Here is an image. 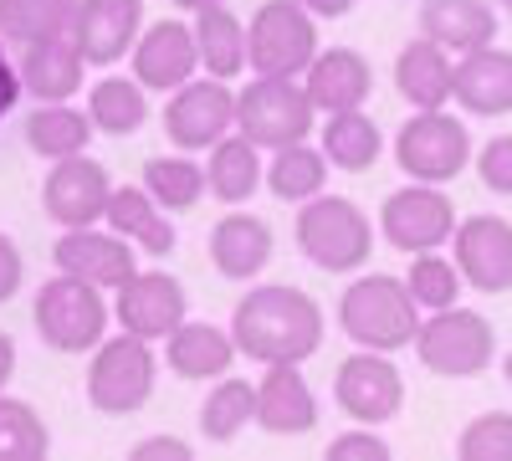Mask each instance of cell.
Instances as JSON below:
<instances>
[{"mask_svg": "<svg viewBox=\"0 0 512 461\" xmlns=\"http://www.w3.org/2000/svg\"><path fill=\"white\" fill-rule=\"evenodd\" d=\"M103 226H113L118 236L144 246V257H169V251H175V226H169L164 205L144 185H113Z\"/></svg>", "mask_w": 512, "mask_h": 461, "instance_id": "cell-27", "label": "cell"}, {"mask_svg": "<svg viewBox=\"0 0 512 461\" xmlns=\"http://www.w3.org/2000/svg\"><path fill=\"white\" fill-rule=\"evenodd\" d=\"M108 200H113V180L98 159L88 154H72V159H57L47 185H41V205L47 216L62 226V231H77V226H98L108 216Z\"/></svg>", "mask_w": 512, "mask_h": 461, "instance_id": "cell-13", "label": "cell"}, {"mask_svg": "<svg viewBox=\"0 0 512 461\" xmlns=\"http://www.w3.org/2000/svg\"><path fill=\"white\" fill-rule=\"evenodd\" d=\"M338 323L359 349H379V354H395L405 344H415V333L425 323V308L415 303V292L390 277V272H369L354 277L349 292L338 298Z\"/></svg>", "mask_w": 512, "mask_h": 461, "instance_id": "cell-2", "label": "cell"}, {"mask_svg": "<svg viewBox=\"0 0 512 461\" xmlns=\"http://www.w3.org/2000/svg\"><path fill=\"white\" fill-rule=\"evenodd\" d=\"M328 461H390V441L374 436V426H359V431H344V436H333Z\"/></svg>", "mask_w": 512, "mask_h": 461, "instance_id": "cell-41", "label": "cell"}, {"mask_svg": "<svg viewBox=\"0 0 512 461\" xmlns=\"http://www.w3.org/2000/svg\"><path fill=\"white\" fill-rule=\"evenodd\" d=\"M395 88L410 108H446L456 98V57L431 36H415L395 57Z\"/></svg>", "mask_w": 512, "mask_h": 461, "instance_id": "cell-21", "label": "cell"}, {"mask_svg": "<svg viewBox=\"0 0 512 461\" xmlns=\"http://www.w3.org/2000/svg\"><path fill=\"white\" fill-rule=\"evenodd\" d=\"M246 57L256 77H303L318 57V16L303 0H267L246 26Z\"/></svg>", "mask_w": 512, "mask_h": 461, "instance_id": "cell-5", "label": "cell"}, {"mask_svg": "<svg viewBox=\"0 0 512 461\" xmlns=\"http://www.w3.org/2000/svg\"><path fill=\"white\" fill-rule=\"evenodd\" d=\"M47 451H52V436L36 405L0 395V461H41Z\"/></svg>", "mask_w": 512, "mask_h": 461, "instance_id": "cell-37", "label": "cell"}, {"mask_svg": "<svg viewBox=\"0 0 512 461\" xmlns=\"http://www.w3.org/2000/svg\"><path fill=\"white\" fill-rule=\"evenodd\" d=\"M303 6H308L313 16L333 21V16H349V11H354V0H303Z\"/></svg>", "mask_w": 512, "mask_h": 461, "instance_id": "cell-45", "label": "cell"}, {"mask_svg": "<svg viewBox=\"0 0 512 461\" xmlns=\"http://www.w3.org/2000/svg\"><path fill=\"white\" fill-rule=\"evenodd\" d=\"M236 349L256 364H303L323 344V308L287 282L251 287L231 318Z\"/></svg>", "mask_w": 512, "mask_h": 461, "instance_id": "cell-1", "label": "cell"}, {"mask_svg": "<svg viewBox=\"0 0 512 461\" xmlns=\"http://www.w3.org/2000/svg\"><path fill=\"white\" fill-rule=\"evenodd\" d=\"M456 103L472 118H502L512 113V52L477 47L456 57Z\"/></svg>", "mask_w": 512, "mask_h": 461, "instance_id": "cell-22", "label": "cell"}, {"mask_svg": "<svg viewBox=\"0 0 512 461\" xmlns=\"http://www.w3.org/2000/svg\"><path fill=\"white\" fill-rule=\"evenodd\" d=\"M134 461H190V441L180 436H149V441H134V451H128Z\"/></svg>", "mask_w": 512, "mask_h": 461, "instance_id": "cell-43", "label": "cell"}, {"mask_svg": "<svg viewBox=\"0 0 512 461\" xmlns=\"http://www.w3.org/2000/svg\"><path fill=\"white\" fill-rule=\"evenodd\" d=\"M323 154L333 170H369V164L384 154V134H379V123L364 113V108H344V113H328L323 123Z\"/></svg>", "mask_w": 512, "mask_h": 461, "instance_id": "cell-31", "label": "cell"}, {"mask_svg": "<svg viewBox=\"0 0 512 461\" xmlns=\"http://www.w3.org/2000/svg\"><path fill=\"white\" fill-rule=\"evenodd\" d=\"M210 262H216V272L231 277V282H251L272 262V226L262 216H246V211L221 216L210 226Z\"/></svg>", "mask_w": 512, "mask_h": 461, "instance_id": "cell-25", "label": "cell"}, {"mask_svg": "<svg viewBox=\"0 0 512 461\" xmlns=\"http://www.w3.org/2000/svg\"><path fill=\"white\" fill-rule=\"evenodd\" d=\"M21 277H26V262H21V246L0 231V303H11L21 292Z\"/></svg>", "mask_w": 512, "mask_h": 461, "instance_id": "cell-42", "label": "cell"}, {"mask_svg": "<svg viewBox=\"0 0 512 461\" xmlns=\"http://www.w3.org/2000/svg\"><path fill=\"white\" fill-rule=\"evenodd\" d=\"M333 400L338 410L359 426H384L395 421L400 405H405V374L390 364V354L379 349H359L338 364L333 374Z\"/></svg>", "mask_w": 512, "mask_h": 461, "instance_id": "cell-12", "label": "cell"}, {"mask_svg": "<svg viewBox=\"0 0 512 461\" xmlns=\"http://www.w3.org/2000/svg\"><path fill=\"white\" fill-rule=\"evenodd\" d=\"M256 421V385H246V380H216V390L205 395V405H200V431H205V441H216V446H226V441H236L246 426Z\"/></svg>", "mask_w": 512, "mask_h": 461, "instance_id": "cell-36", "label": "cell"}, {"mask_svg": "<svg viewBox=\"0 0 512 461\" xmlns=\"http://www.w3.org/2000/svg\"><path fill=\"white\" fill-rule=\"evenodd\" d=\"M461 282H466V277H461L456 257H436V251H415V262H410V272H405V287L415 292V303H420L425 313L456 308Z\"/></svg>", "mask_w": 512, "mask_h": 461, "instance_id": "cell-38", "label": "cell"}, {"mask_svg": "<svg viewBox=\"0 0 512 461\" xmlns=\"http://www.w3.org/2000/svg\"><path fill=\"white\" fill-rule=\"evenodd\" d=\"M236 333L216 328V323H180L164 339V364L180 374V380H221L236 364Z\"/></svg>", "mask_w": 512, "mask_h": 461, "instance_id": "cell-24", "label": "cell"}, {"mask_svg": "<svg viewBox=\"0 0 512 461\" xmlns=\"http://www.w3.org/2000/svg\"><path fill=\"white\" fill-rule=\"evenodd\" d=\"M159 359L149 339L123 333V339H103L88 359V405L103 415H134L154 400Z\"/></svg>", "mask_w": 512, "mask_h": 461, "instance_id": "cell-7", "label": "cell"}, {"mask_svg": "<svg viewBox=\"0 0 512 461\" xmlns=\"http://www.w3.org/2000/svg\"><path fill=\"white\" fill-rule=\"evenodd\" d=\"M139 16H144L139 0H82L72 41L82 47L88 67H113V62H123L128 52H134Z\"/></svg>", "mask_w": 512, "mask_h": 461, "instance_id": "cell-18", "label": "cell"}, {"mask_svg": "<svg viewBox=\"0 0 512 461\" xmlns=\"http://www.w3.org/2000/svg\"><path fill=\"white\" fill-rule=\"evenodd\" d=\"M180 11H205V6H226V0H175Z\"/></svg>", "mask_w": 512, "mask_h": 461, "instance_id": "cell-47", "label": "cell"}, {"mask_svg": "<svg viewBox=\"0 0 512 461\" xmlns=\"http://www.w3.org/2000/svg\"><path fill=\"white\" fill-rule=\"evenodd\" d=\"M11 374H16V344L0 333V395H6V385H11Z\"/></svg>", "mask_w": 512, "mask_h": 461, "instance_id": "cell-46", "label": "cell"}, {"mask_svg": "<svg viewBox=\"0 0 512 461\" xmlns=\"http://www.w3.org/2000/svg\"><path fill=\"white\" fill-rule=\"evenodd\" d=\"M262 144H251L246 134H226L216 149H210V164H205V180H210V195L221 205H246L256 190H262Z\"/></svg>", "mask_w": 512, "mask_h": 461, "instance_id": "cell-29", "label": "cell"}, {"mask_svg": "<svg viewBox=\"0 0 512 461\" xmlns=\"http://www.w3.org/2000/svg\"><path fill=\"white\" fill-rule=\"evenodd\" d=\"M36 333L57 354H93L108 339V303L103 287L82 282L72 272H57L36 292Z\"/></svg>", "mask_w": 512, "mask_h": 461, "instance_id": "cell-4", "label": "cell"}, {"mask_svg": "<svg viewBox=\"0 0 512 461\" xmlns=\"http://www.w3.org/2000/svg\"><path fill=\"white\" fill-rule=\"evenodd\" d=\"M195 41H200V67L210 77H226L231 82L241 67H251V57H246V26L226 6L195 11Z\"/></svg>", "mask_w": 512, "mask_h": 461, "instance_id": "cell-33", "label": "cell"}, {"mask_svg": "<svg viewBox=\"0 0 512 461\" xmlns=\"http://www.w3.org/2000/svg\"><path fill=\"white\" fill-rule=\"evenodd\" d=\"M502 11H507V16H512V0H502Z\"/></svg>", "mask_w": 512, "mask_h": 461, "instance_id": "cell-49", "label": "cell"}, {"mask_svg": "<svg viewBox=\"0 0 512 461\" xmlns=\"http://www.w3.org/2000/svg\"><path fill=\"white\" fill-rule=\"evenodd\" d=\"M420 36L441 41L446 52H477L492 47L497 11L487 0H420Z\"/></svg>", "mask_w": 512, "mask_h": 461, "instance_id": "cell-26", "label": "cell"}, {"mask_svg": "<svg viewBox=\"0 0 512 461\" xmlns=\"http://www.w3.org/2000/svg\"><path fill=\"white\" fill-rule=\"evenodd\" d=\"M303 88L318 103V113L364 108V98L374 93V67L354 47H333V52H318L313 57V67L303 72Z\"/></svg>", "mask_w": 512, "mask_h": 461, "instance_id": "cell-23", "label": "cell"}, {"mask_svg": "<svg viewBox=\"0 0 512 461\" xmlns=\"http://www.w3.org/2000/svg\"><path fill=\"white\" fill-rule=\"evenodd\" d=\"M82 77H88V57L72 36L31 41L21 52V88L36 103H72V93H82Z\"/></svg>", "mask_w": 512, "mask_h": 461, "instance_id": "cell-20", "label": "cell"}, {"mask_svg": "<svg viewBox=\"0 0 512 461\" xmlns=\"http://www.w3.org/2000/svg\"><path fill=\"white\" fill-rule=\"evenodd\" d=\"M88 113L98 123V134L108 139H128L149 123V88L139 77H103L88 93Z\"/></svg>", "mask_w": 512, "mask_h": 461, "instance_id": "cell-32", "label": "cell"}, {"mask_svg": "<svg viewBox=\"0 0 512 461\" xmlns=\"http://www.w3.org/2000/svg\"><path fill=\"white\" fill-rule=\"evenodd\" d=\"M318 103L297 77H256L251 88L236 93V134H246L262 149H287L313 134Z\"/></svg>", "mask_w": 512, "mask_h": 461, "instance_id": "cell-6", "label": "cell"}, {"mask_svg": "<svg viewBox=\"0 0 512 461\" xmlns=\"http://www.w3.org/2000/svg\"><path fill=\"white\" fill-rule=\"evenodd\" d=\"M328 185V154L323 144H308V139H297L287 149H272V164H267V190L287 205H303L313 195H323Z\"/></svg>", "mask_w": 512, "mask_h": 461, "instance_id": "cell-30", "label": "cell"}, {"mask_svg": "<svg viewBox=\"0 0 512 461\" xmlns=\"http://www.w3.org/2000/svg\"><path fill=\"white\" fill-rule=\"evenodd\" d=\"M21 98V67H11V57L0 52V118H6Z\"/></svg>", "mask_w": 512, "mask_h": 461, "instance_id": "cell-44", "label": "cell"}, {"mask_svg": "<svg viewBox=\"0 0 512 461\" xmlns=\"http://www.w3.org/2000/svg\"><path fill=\"white\" fill-rule=\"evenodd\" d=\"M502 374H507V385H512V354H507V359H502Z\"/></svg>", "mask_w": 512, "mask_h": 461, "instance_id": "cell-48", "label": "cell"}, {"mask_svg": "<svg viewBox=\"0 0 512 461\" xmlns=\"http://www.w3.org/2000/svg\"><path fill=\"white\" fill-rule=\"evenodd\" d=\"M185 282L169 272H134L118 287L113 318L123 323V333H139V339H169L185 323Z\"/></svg>", "mask_w": 512, "mask_h": 461, "instance_id": "cell-15", "label": "cell"}, {"mask_svg": "<svg viewBox=\"0 0 512 461\" xmlns=\"http://www.w3.org/2000/svg\"><path fill=\"white\" fill-rule=\"evenodd\" d=\"M456 456L461 461H512V415L507 410L477 415V421L456 436Z\"/></svg>", "mask_w": 512, "mask_h": 461, "instance_id": "cell-39", "label": "cell"}, {"mask_svg": "<svg viewBox=\"0 0 512 461\" xmlns=\"http://www.w3.org/2000/svg\"><path fill=\"white\" fill-rule=\"evenodd\" d=\"M231 129H236V93L226 88V77H210V72L190 77L164 103V134L185 154L216 149Z\"/></svg>", "mask_w": 512, "mask_h": 461, "instance_id": "cell-10", "label": "cell"}, {"mask_svg": "<svg viewBox=\"0 0 512 461\" xmlns=\"http://www.w3.org/2000/svg\"><path fill=\"white\" fill-rule=\"evenodd\" d=\"M128 62H134V77L144 82L149 93L185 88V82L195 77V67H200L195 26H185V21H154V26H144V36L134 41Z\"/></svg>", "mask_w": 512, "mask_h": 461, "instance_id": "cell-16", "label": "cell"}, {"mask_svg": "<svg viewBox=\"0 0 512 461\" xmlns=\"http://www.w3.org/2000/svg\"><path fill=\"white\" fill-rule=\"evenodd\" d=\"M415 354L420 364L441 374V380H472L482 374L497 354V333L482 313L472 308H441V313H425L420 333H415Z\"/></svg>", "mask_w": 512, "mask_h": 461, "instance_id": "cell-9", "label": "cell"}, {"mask_svg": "<svg viewBox=\"0 0 512 461\" xmlns=\"http://www.w3.org/2000/svg\"><path fill=\"white\" fill-rule=\"evenodd\" d=\"M456 205L441 195V185H425V180H410L405 190L384 195L379 205V231L395 251H436L441 241L456 236Z\"/></svg>", "mask_w": 512, "mask_h": 461, "instance_id": "cell-11", "label": "cell"}, {"mask_svg": "<svg viewBox=\"0 0 512 461\" xmlns=\"http://www.w3.org/2000/svg\"><path fill=\"white\" fill-rule=\"evenodd\" d=\"M297 251L318 267V272H359L374 251V226L344 195H313L297 211Z\"/></svg>", "mask_w": 512, "mask_h": 461, "instance_id": "cell-3", "label": "cell"}, {"mask_svg": "<svg viewBox=\"0 0 512 461\" xmlns=\"http://www.w3.org/2000/svg\"><path fill=\"white\" fill-rule=\"evenodd\" d=\"M395 164L410 180L446 185L472 164V134L446 108H415L395 134Z\"/></svg>", "mask_w": 512, "mask_h": 461, "instance_id": "cell-8", "label": "cell"}, {"mask_svg": "<svg viewBox=\"0 0 512 461\" xmlns=\"http://www.w3.org/2000/svg\"><path fill=\"white\" fill-rule=\"evenodd\" d=\"M93 113L88 108H72V103H36L26 113V144L41 159H72V154H88L93 144Z\"/></svg>", "mask_w": 512, "mask_h": 461, "instance_id": "cell-28", "label": "cell"}, {"mask_svg": "<svg viewBox=\"0 0 512 461\" xmlns=\"http://www.w3.org/2000/svg\"><path fill=\"white\" fill-rule=\"evenodd\" d=\"M451 257L477 292H512V226L502 216H466L451 236Z\"/></svg>", "mask_w": 512, "mask_h": 461, "instance_id": "cell-17", "label": "cell"}, {"mask_svg": "<svg viewBox=\"0 0 512 461\" xmlns=\"http://www.w3.org/2000/svg\"><path fill=\"white\" fill-rule=\"evenodd\" d=\"M477 175L492 195H512V134H497L477 154Z\"/></svg>", "mask_w": 512, "mask_h": 461, "instance_id": "cell-40", "label": "cell"}, {"mask_svg": "<svg viewBox=\"0 0 512 461\" xmlns=\"http://www.w3.org/2000/svg\"><path fill=\"white\" fill-rule=\"evenodd\" d=\"M144 190L164 205V211H190V205L210 190L205 164H195L185 149L180 154H159L144 164Z\"/></svg>", "mask_w": 512, "mask_h": 461, "instance_id": "cell-35", "label": "cell"}, {"mask_svg": "<svg viewBox=\"0 0 512 461\" xmlns=\"http://www.w3.org/2000/svg\"><path fill=\"white\" fill-rule=\"evenodd\" d=\"M52 257H57V272H72V277L93 282V287H103V292H118L128 277L139 272L134 241L118 236L113 226H108V231H98V226L62 231L57 246H52Z\"/></svg>", "mask_w": 512, "mask_h": 461, "instance_id": "cell-14", "label": "cell"}, {"mask_svg": "<svg viewBox=\"0 0 512 461\" xmlns=\"http://www.w3.org/2000/svg\"><path fill=\"white\" fill-rule=\"evenodd\" d=\"M256 426L272 436H303L318 426V400L297 364H267L256 385Z\"/></svg>", "mask_w": 512, "mask_h": 461, "instance_id": "cell-19", "label": "cell"}, {"mask_svg": "<svg viewBox=\"0 0 512 461\" xmlns=\"http://www.w3.org/2000/svg\"><path fill=\"white\" fill-rule=\"evenodd\" d=\"M77 6L82 0H0V36L21 41V47L52 41V36H72Z\"/></svg>", "mask_w": 512, "mask_h": 461, "instance_id": "cell-34", "label": "cell"}]
</instances>
